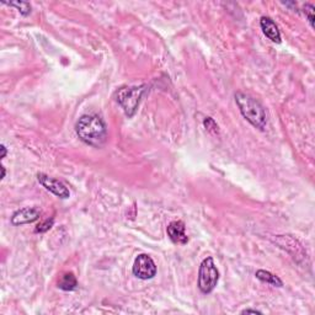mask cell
<instances>
[{
    "instance_id": "3",
    "label": "cell",
    "mask_w": 315,
    "mask_h": 315,
    "mask_svg": "<svg viewBox=\"0 0 315 315\" xmlns=\"http://www.w3.org/2000/svg\"><path fill=\"white\" fill-rule=\"evenodd\" d=\"M147 90V86H130V88H122L117 93V102L123 109L124 114L128 117H133L141 102L142 96Z\"/></svg>"
},
{
    "instance_id": "4",
    "label": "cell",
    "mask_w": 315,
    "mask_h": 315,
    "mask_svg": "<svg viewBox=\"0 0 315 315\" xmlns=\"http://www.w3.org/2000/svg\"><path fill=\"white\" fill-rule=\"evenodd\" d=\"M219 279V272L217 270L212 257H206L202 261L198 270V288L202 293L208 294L215 290Z\"/></svg>"
},
{
    "instance_id": "6",
    "label": "cell",
    "mask_w": 315,
    "mask_h": 315,
    "mask_svg": "<svg viewBox=\"0 0 315 315\" xmlns=\"http://www.w3.org/2000/svg\"><path fill=\"white\" fill-rule=\"evenodd\" d=\"M37 180L38 182L42 185L47 191L52 192L53 195H56L59 198H69L70 197V192L68 190V187L64 185L63 182L57 179H53V177L48 176V175L43 174V172H38L37 174Z\"/></svg>"
},
{
    "instance_id": "11",
    "label": "cell",
    "mask_w": 315,
    "mask_h": 315,
    "mask_svg": "<svg viewBox=\"0 0 315 315\" xmlns=\"http://www.w3.org/2000/svg\"><path fill=\"white\" fill-rule=\"evenodd\" d=\"M76 286H78V282L72 272L64 273L58 282V287L63 291H74Z\"/></svg>"
},
{
    "instance_id": "5",
    "label": "cell",
    "mask_w": 315,
    "mask_h": 315,
    "mask_svg": "<svg viewBox=\"0 0 315 315\" xmlns=\"http://www.w3.org/2000/svg\"><path fill=\"white\" fill-rule=\"evenodd\" d=\"M133 275L141 279H150L156 275V265L149 255L141 254L133 264Z\"/></svg>"
},
{
    "instance_id": "2",
    "label": "cell",
    "mask_w": 315,
    "mask_h": 315,
    "mask_svg": "<svg viewBox=\"0 0 315 315\" xmlns=\"http://www.w3.org/2000/svg\"><path fill=\"white\" fill-rule=\"evenodd\" d=\"M235 102L240 112L246 121L250 122L254 127L260 130H265L267 126L266 110L258 101L251 95L245 93L235 94Z\"/></svg>"
},
{
    "instance_id": "18",
    "label": "cell",
    "mask_w": 315,
    "mask_h": 315,
    "mask_svg": "<svg viewBox=\"0 0 315 315\" xmlns=\"http://www.w3.org/2000/svg\"><path fill=\"white\" fill-rule=\"evenodd\" d=\"M2 171H3V174H2V179H4V177H5V174H7V170H5V168H4V166H2Z\"/></svg>"
},
{
    "instance_id": "1",
    "label": "cell",
    "mask_w": 315,
    "mask_h": 315,
    "mask_svg": "<svg viewBox=\"0 0 315 315\" xmlns=\"http://www.w3.org/2000/svg\"><path fill=\"white\" fill-rule=\"evenodd\" d=\"M76 135L84 143L100 148L108 141V127L97 115H84L75 124Z\"/></svg>"
},
{
    "instance_id": "17",
    "label": "cell",
    "mask_w": 315,
    "mask_h": 315,
    "mask_svg": "<svg viewBox=\"0 0 315 315\" xmlns=\"http://www.w3.org/2000/svg\"><path fill=\"white\" fill-rule=\"evenodd\" d=\"M0 149H2V159H4L5 156H7V148H5L4 144H2V147H0Z\"/></svg>"
},
{
    "instance_id": "14",
    "label": "cell",
    "mask_w": 315,
    "mask_h": 315,
    "mask_svg": "<svg viewBox=\"0 0 315 315\" xmlns=\"http://www.w3.org/2000/svg\"><path fill=\"white\" fill-rule=\"evenodd\" d=\"M53 223H55V219L50 218V219H46V221L40 223V224L37 225L36 228V231H38V233H44V231L49 230L50 228H52Z\"/></svg>"
},
{
    "instance_id": "13",
    "label": "cell",
    "mask_w": 315,
    "mask_h": 315,
    "mask_svg": "<svg viewBox=\"0 0 315 315\" xmlns=\"http://www.w3.org/2000/svg\"><path fill=\"white\" fill-rule=\"evenodd\" d=\"M314 5L310 3H307L305 5H303V13L307 16L309 23H310L311 28H314Z\"/></svg>"
},
{
    "instance_id": "7",
    "label": "cell",
    "mask_w": 315,
    "mask_h": 315,
    "mask_svg": "<svg viewBox=\"0 0 315 315\" xmlns=\"http://www.w3.org/2000/svg\"><path fill=\"white\" fill-rule=\"evenodd\" d=\"M41 217V209L37 207H25L22 209L16 211L11 217L13 225H22L29 223L36 222Z\"/></svg>"
},
{
    "instance_id": "8",
    "label": "cell",
    "mask_w": 315,
    "mask_h": 315,
    "mask_svg": "<svg viewBox=\"0 0 315 315\" xmlns=\"http://www.w3.org/2000/svg\"><path fill=\"white\" fill-rule=\"evenodd\" d=\"M168 235L171 239V242L175 244H186L189 242V238L186 235V227L182 221L171 222L168 225Z\"/></svg>"
},
{
    "instance_id": "15",
    "label": "cell",
    "mask_w": 315,
    "mask_h": 315,
    "mask_svg": "<svg viewBox=\"0 0 315 315\" xmlns=\"http://www.w3.org/2000/svg\"><path fill=\"white\" fill-rule=\"evenodd\" d=\"M203 123H204V126H206V128L209 130V132L218 133V124H217L216 122L213 121L211 117H207L206 120H204Z\"/></svg>"
},
{
    "instance_id": "10",
    "label": "cell",
    "mask_w": 315,
    "mask_h": 315,
    "mask_svg": "<svg viewBox=\"0 0 315 315\" xmlns=\"http://www.w3.org/2000/svg\"><path fill=\"white\" fill-rule=\"evenodd\" d=\"M255 276H256V278L260 279V281L271 284V286H275V287L283 286V282L281 281V278H279L278 276L273 275V273H271L270 271L258 270V271H256V273H255Z\"/></svg>"
},
{
    "instance_id": "12",
    "label": "cell",
    "mask_w": 315,
    "mask_h": 315,
    "mask_svg": "<svg viewBox=\"0 0 315 315\" xmlns=\"http://www.w3.org/2000/svg\"><path fill=\"white\" fill-rule=\"evenodd\" d=\"M7 4L10 5V7L17 8V10H19L20 14L23 15V16H26V15L31 13V5H30V3L28 2H13L7 3Z\"/></svg>"
},
{
    "instance_id": "16",
    "label": "cell",
    "mask_w": 315,
    "mask_h": 315,
    "mask_svg": "<svg viewBox=\"0 0 315 315\" xmlns=\"http://www.w3.org/2000/svg\"><path fill=\"white\" fill-rule=\"evenodd\" d=\"M242 314H262V311L256 310V309H245L242 311Z\"/></svg>"
},
{
    "instance_id": "9",
    "label": "cell",
    "mask_w": 315,
    "mask_h": 315,
    "mask_svg": "<svg viewBox=\"0 0 315 315\" xmlns=\"http://www.w3.org/2000/svg\"><path fill=\"white\" fill-rule=\"evenodd\" d=\"M260 26L262 29V32L265 34L266 37H269L272 42L275 43H281V32L277 28L271 17L262 16L260 20Z\"/></svg>"
}]
</instances>
